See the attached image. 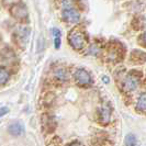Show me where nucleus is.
<instances>
[{
  "instance_id": "f257e3e1",
  "label": "nucleus",
  "mask_w": 146,
  "mask_h": 146,
  "mask_svg": "<svg viewBox=\"0 0 146 146\" xmlns=\"http://www.w3.org/2000/svg\"><path fill=\"white\" fill-rule=\"evenodd\" d=\"M68 42L75 50H81L86 44V37L82 32L78 30H74L68 35Z\"/></svg>"
},
{
  "instance_id": "f03ea898",
  "label": "nucleus",
  "mask_w": 146,
  "mask_h": 146,
  "mask_svg": "<svg viewBox=\"0 0 146 146\" xmlns=\"http://www.w3.org/2000/svg\"><path fill=\"white\" fill-rule=\"evenodd\" d=\"M11 15L17 20H25L28 19V9L23 3H15L11 7Z\"/></svg>"
},
{
  "instance_id": "7ed1b4c3",
  "label": "nucleus",
  "mask_w": 146,
  "mask_h": 146,
  "mask_svg": "<svg viewBox=\"0 0 146 146\" xmlns=\"http://www.w3.org/2000/svg\"><path fill=\"white\" fill-rule=\"evenodd\" d=\"M139 77L135 74H130L125 77L124 82H123V87L126 91H133L134 89H136L139 86Z\"/></svg>"
},
{
  "instance_id": "20e7f679",
  "label": "nucleus",
  "mask_w": 146,
  "mask_h": 146,
  "mask_svg": "<svg viewBox=\"0 0 146 146\" xmlns=\"http://www.w3.org/2000/svg\"><path fill=\"white\" fill-rule=\"evenodd\" d=\"M75 79L79 85H82V86L91 84V77L89 73L86 72L85 69H77L75 73Z\"/></svg>"
},
{
  "instance_id": "39448f33",
  "label": "nucleus",
  "mask_w": 146,
  "mask_h": 146,
  "mask_svg": "<svg viewBox=\"0 0 146 146\" xmlns=\"http://www.w3.org/2000/svg\"><path fill=\"white\" fill-rule=\"evenodd\" d=\"M63 18H64L65 21L69 22V23H76V22L79 21V19H80L79 13L73 7L64 9V11H63Z\"/></svg>"
},
{
  "instance_id": "423d86ee",
  "label": "nucleus",
  "mask_w": 146,
  "mask_h": 146,
  "mask_svg": "<svg viewBox=\"0 0 146 146\" xmlns=\"http://www.w3.org/2000/svg\"><path fill=\"white\" fill-rule=\"evenodd\" d=\"M8 131L13 136H19L23 133V126H22V124L18 123V122H13V123H11L9 125Z\"/></svg>"
},
{
  "instance_id": "0eeeda50",
  "label": "nucleus",
  "mask_w": 146,
  "mask_h": 146,
  "mask_svg": "<svg viewBox=\"0 0 146 146\" xmlns=\"http://www.w3.org/2000/svg\"><path fill=\"white\" fill-rule=\"evenodd\" d=\"M110 114H111V110H110V108L107 104H104L102 108L100 109V117H101L102 122H104V123H106V122H109Z\"/></svg>"
},
{
  "instance_id": "6e6552de",
  "label": "nucleus",
  "mask_w": 146,
  "mask_h": 146,
  "mask_svg": "<svg viewBox=\"0 0 146 146\" xmlns=\"http://www.w3.org/2000/svg\"><path fill=\"white\" fill-rule=\"evenodd\" d=\"M55 77L59 79V80L64 81L68 78V74H67V70L64 69V68H57L55 70Z\"/></svg>"
},
{
  "instance_id": "1a4fd4ad",
  "label": "nucleus",
  "mask_w": 146,
  "mask_h": 146,
  "mask_svg": "<svg viewBox=\"0 0 146 146\" xmlns=\"http://www.w3.org/2000/svg\"><path fill=\"white\" fill-rule=\"evenodd\" d=\"M137 109L146 111V92L139 96V101H137Z\"/></svg>"
},
{
  "instance_id": "9d476101",
  "label": "nucleus",
  "mask_w": 146,
  "mask_h": 146,
  "mask_svg": "<svg viewBox=\"0 0 146 146\" xmlns=\"http://www.w3.org/2000/svg\"><path fill=\"white\" fill-rule=\"evenodd\" d=\"M137 143V139L134 134H127L125 137V145L126 146H135Z\"/></svg>"
},
{
  "instance_id": "9b49d317",
  "label": "nucleus",
  "mask_w": 146,
  "mask_h": 146,
  "mask_svg": "<svg viewBox=\"0 0 146 146\" xmlns=\"http://www.w3.org/2000/svg\"><path fill=\"white\" fill-rule=\"evenodd\" d=\"M9 79V73H8L7 69L0 67V85H3L6 84Z\"/></svg>"
},
{
  "instance_id": "f8f14e48",
  "label": "nucleus",
  "mask_w": 146,
  "mask_h": 146,
  "mask_svg": "<svg viewBox=\"0 0 146 146\" xmlns=\"http://www.w3.org/2000/svg\"><path fill=\"white\" fill-rule=\"evenodd\" d=\"M52 34L54 37H60V31L58 29H52Z\"/></svg>"
},
{
  "instance_id": "ddd939ff",
  "label": "nucleus",
  "mask_w": 146,
  "mask_h": 146,
  "mask_svg": "<svg viewBox=\"0 0 146 146\" xmlns=\"http://www.w3.org/2000/svg\"><path fill=\"white\" fill-rule=\"evenodd\" d=\"M8 112H9V109H8V108H6V107L0 108V117H2V115H5V114H7Z\"/></svg>"
},
{
  "instance_id": "4468645a",
  "label": "nucleus",
  "mask_w": 146,
  "mask_h": 146,
  "mask_svg": "<svg viewBox=\"0 0 146 146\" xmlns=\"http://www.w3.org/2000/svg\"><path fill=\"white\" fill-rule=\"evenodd\" d=\"M54 44H55L56 48H59V46H60V37H54Z\"/></svg>"
},
{
  "instance_id": "2eb2a0df",
  "label": "nucleus",
  "mask_w": 146,
  "mask_h": 146,
  "mask_svg": "<svg viewBox=\"0 0 146 146\" xmlns=\"http://www.w3.org/2000/svg\"><path fill=\"white\" fill-rule=\"evenodd\" d=\"M67 146H82L79 143V142H74V143H70V144H68Z\"/></svg>"
},
{
  "instance_id": "dca6fc26",
  "label": "nucleus",
  "mask_w": 146,
  "mask_h": 146,
  "mask_svg": "<svg viewBox=\"0 0 146 146\" xmlns=\"http://www.w3.org/2000/svg\"><path fill=\"white\" fill-rule=\"evenodd\" d=\"M142 40H143V42L145 43V45H146V32L143 34V36H142Z\"/></svg>"
},
{
  "instance_id": "f3484780",
  "label": "nucleus",
  "mask_w": 146,
  "mask_h": 146,
  "mask_svg": "<svg viewBox=\"0 0 146 146\" xmlns=\"http://www.w3.org/2000/svg\"><path fill=\"white\" fill-rule=\"evenodd\" d=\"M103 81H104L106 84H108V82H109V78H108V77H103Z\"/></svg>"
}]
</instances>
